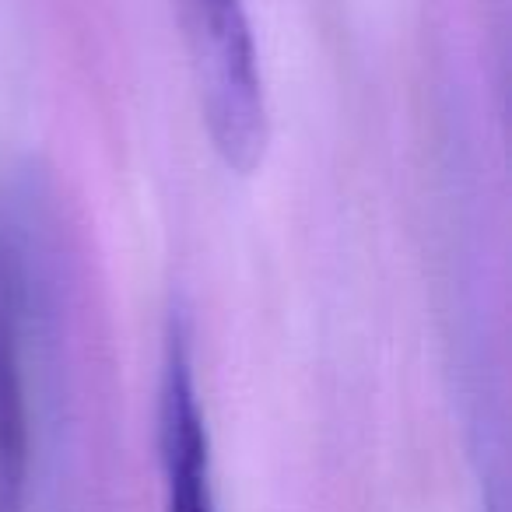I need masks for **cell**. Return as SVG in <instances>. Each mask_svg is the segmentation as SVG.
<instances>
[{"instance_id": "1", "label": "cell", "mask_w": 512, "mask_h": 512, "mask_svg": "<svg viewBox=\"0 0 512 512\" xmlns=\"http://www.w3.org/2000/svg\"><path fill=\"white\" fill-rule=\"evenodd\" d=\"M211 151L235 176L264 162L271 141L267 88L242 0H172Z\"/></svg>"}, {"instance_id": "2", "label": "cell", "mask_w": 512, "mask_h": 512, "mask_svg": "<svg viewBox=\"0 0 512 512\" xmlns=\"http://www.w3.org/2000/svg\"><path fill=\"white\" fill-rule=\"evenodd\" d=\"M158 467L165 512H221L211 470V439L183 320H172L165 334L158 379Z\"/></svg>"}, {"instance_id": "3", "label": "cell", "mask_w": 512, "mask_h": 512, "mask_svg": "<svg viewBox=\"0 0 512 512\" xmlns=\"http://www.w3.org/2000/svg\"><path fill=\"white\" fill-rule=\"evenodd\" d=\"M29 495V390H25V281L0 235V512H25Z\"/></svg>"}]
</instances>
